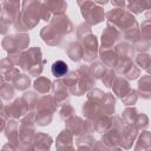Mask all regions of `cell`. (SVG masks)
<instances>
[{"mask_svg":"<svg viewBox=\"0 0 151 151\" xmlns=\"http://www.w3.org/2000/svg\"><path fill=\"white\" fill-rule=\"evenodd\" d=\"M83 15L87 18L86 20L91 25H93V24H97V22L103 20L104 13H103V9L100 7H97L96 5H92V7H90V9L83 11Z\"/></svg>","mask_w":151,"mask_h":151,"instance_id":"obj_1","label":"cell"},{"mask_svg":"<svg viewBox=\"0 0 151 151\" xmlns=\"http://www.w3.org/2000/svg\"><path fill=\"white\" fill-rule=\"evenodd\" d=\"M67 127H68V130H70L72 133L78 134V136H79V134H84V133H86V132L88 131L87 125H86L85 122L81 120L80 118H76V120H74V118L67 120Z\"/></svg>","mask_w":151,"mask_h":151,"instance_id":"obj_2","label":"cell"},{"mask_svg":"<svg viewBox=\"0 0 151 151\" xmlns=\"http://www.w3.org/2000/svg\"><path fill=\"white\" fill-rule=\"evenodd\" d=\"M119 34L117 33L116 29L111 28V27H107L105 29V32L103 33V48H107L109 46H111L117 39H118Z\"/></svg>","mask_w":151,"mask_h":151,"instance_id":"obj_3","label":"cell"},{"mask_svg":"<svg viewBox=\"0 0 151 151\" xmlns=\"http://www.w3.org/2000/svg\"><path fill=\"white\" fill-rule=\"evenodd\" d=\"M138 88H139V93L143 98H145V99L151 98V78L150 77L142 78V80L138 84Z\"/></svg>","mask_w":151,"mask_h":151,"instance_id":"obj_4","label":"cell"},{"mask_svg":"<svg viewBox=\"0 0 151 151\" xmlns=\"http://www.w3.org/2000/svg\"><path fill=\"white\" fill-rule=\"evenodd\" d=\"M41 138H42V134L39 133V134L35 137V139L33 140V143H34V149H42V150L50 149L51 142H52L51 137L44 134V139H41Z\"/></svg>","mask_w":151,"mask_h":151,"instance_id":"obj_5","label":"cell"},{"mask_svg":"<svg viewBox=\"0 0 151 151\" xmlns=\"http://www.w3.org/2000/svg\"><path fill=\"white\" fill-rule=\"evenodd\" d=\"M52 73L55 78H60L67 73V65L63 60H58L52 65Z\"/></svg>","mask_w":151,"mask_h":151,"instance_id":"obj_6","label":"cell"},{"mask_svg":"<svg viewBox=\"0 0 151 151\" xmlns=\"http://www.w3.org/2000/svg\"><path fill=\"white\" fill-rule=\"evenodd\" d=\"M34 88L40 93H46L51 88V81L46 78H39L34 83Z\"/></svg>","mask_w":151,"mask_h":151,"instance_id":"obj_7","label":"cell"},{"mask_svg":"<svg viewBox=\"0 0 151 151\" xmlns=\"http://www.w3.org/2000/svg\"><path fill=\"white\" fill-rule=\"evenodd\" d=\"M68 55H70V58H71L72 60L78 61V60H80V59H81V57L84 55V53H83L81 47H80L78 44H76V42H74V44H72V45L70 46Z\"/></svg>","mask_w":151,"mask_h":151,"instance_id":"obj_8","label":"cell"},{"mask_svg":"<svg viewBox=\"0 0 151 151\" xmlns=\"http://www.w3.org/2000/svg\"><path fill=\"white\" fill-rule=\"evenodd\" d=\"M66 143H70L72 145V133L70 130H65L59 134V137L57 139V147L61 149L63 144H66Z\"/></svg>","mask_w":151,"mask_h":151,"instance_id":"obj_9","label":"cell"},{"mask_svg":"<svg viewBox=\"0 0 151 151\" xmlns=\"http://www.w3.org/2000/svg\"><path fill=\"white\" fill-rule=\"evenodd\" d=\"M151 146V134L147 132V131H145L144 133H142V136H140V138H139V142H138V144L136 145V149L138 150V149H149Z\"/></svg>","mask_w":151,"mask_h":151,"instance_id":"obj_10","label":"cell"},{"mask_svg":"<svg viewBox=\"0 0 151 151\" xmlns=\"http://www.w3.org/2000/svg\"><path fill=\"white\" fill-rule=\"evenodd\" d=\"M104 103L105 105H103L105 112L107 114H111L113 111H114V99L112 98V96L110 93H106L105 97H104Z\"/></svg>","mask_w":151,"mask_h":151,"instance_id":"obj_11","label":"cell"},{"mask_svg":"<svg viewBox=\"0 0 151 151\" xmlns=\"http://www.w3.org/2000/svg\"><path fill=\"white\" fill-rule=\"evenodd\" d=\"M14 84L19 90H25L29 85V79L24 74H18L14 80Z\"/></svg>","mask_w":151,"mask_h":151,"instance_id":"obj_12","label":"cell"},{"mask_svg":"<svg viewBox=\"0 0 151 151\" xmlns=\"http://www.w3.org/2000/svg\"><path fill=\"white\" fill-rule=\"evenodd\" d=\"M122 99H123V101H124L126 105H132V104H134V103H136V100H137L136 92H134L133 90H130V91H129V93H126Z\"/></svg>","mask_w":151,"mask_h":151,"instance_id":"obj_13","label":"cell"},{"mask_svg":"<svg viewBox=\"0 0 151 151\" xmlns=\"http://www.w3.org/2000/svg\"><path fill=\"white\" fill-rule=\"evenodd\" d=\"M137 63H138V65H139L140 67L146 68L147 65L151 63V58H150L147 54H139V55L137 57Z\"/></svg>","mask_w":151,"mask_h":151,"instance_id":"obj_14","label":"cell"},{"mask_svg":"<svg viewBox=\"0 0 151 151\" xmlns=\"http://www.w3.org/2000/svg\"><path fill=\"white\" fill-rule=\"evenodd\" d=\"M113 78H114V73H113L112 71H109L107 74L104 76V78H103V83L109 87V86H111V84L113 83Z\"/></svg>","mask_w":151,"mask_h":151,"instance_id":"obj_15","label":"cell"},{"mask_svg":"<svg viewBox=\"0 0 151 151\" xmlns=\"http://www.w3.org/2000/svg\"><path fill=\"white\" fill-rule=\"evenodd\" d=\"M97 1H99V2H101V4H106V2H107V0H97Z\"/></svg>","mask_w":151,"mask_h":151,"instance_id":"obj_16","label":"cell"}]
</instances>
